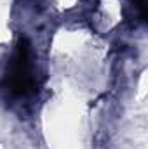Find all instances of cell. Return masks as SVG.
<instances>
[{"label":"cell","mask_w":148,"mask_h":149,"mask_svg":"<svg viewBox=\"0 0 148 149\" xmlns=\"http://www.w3.org/2000/svg\"><path fill=\"white\" fill-rule=\"evenodd\" d=\"M4 90L12 97H26L35 90L32 49L26 38H19L4 78Z\"/></svg>","instance_id":"6da1fadb"},{"label":"cell","mask_w":148,"mask_h":149,"mask_svg":"<svg viewBox=\"0 0 148 149\" xmlns=\"http://www.w3.org/2000/svg\"><path fill=\"white\" fill-rule=\"evenodd\" d=\"M132 3L136 5L140 17L145 21V19H147V0H132Z\"/></svg>","instance_id":"7a4b0ae2"}]
</instances>
